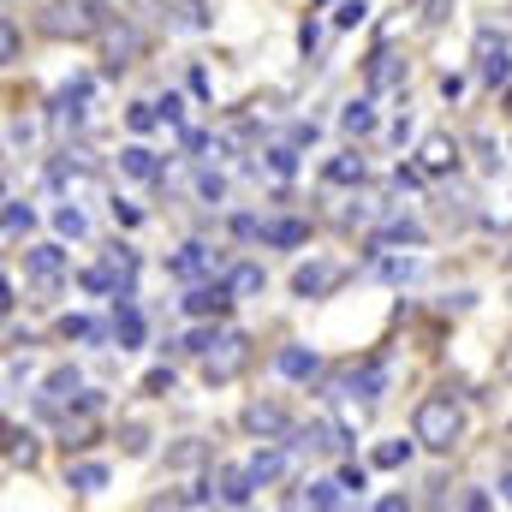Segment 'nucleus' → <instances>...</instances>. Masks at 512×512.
<instances>
[{
	"instance_id": "obj_27",
	"label": "nucleus",
	"mask_w": 512,
	"mask_h": 512,
	"mask_svg": "<svg viewBox=\"0 0 512 512\" xmlns=\"http://www.w3.org/2000/svg\"><path fill=\"white\" fill-rule=\"evenodd\" d=\"M6 465H12V471H18V465H24V471L36 465V435H30V429H18V423L6 429Z\"/></svg>"
},
{
	"instance_id": "obj_28",
	"label": "nucleus",
	"mask_w": 512,
	"mask_h": 512,
	"mask_svg": "<svg viewBox=\"0 0 512 512\" xmlns=\"http://www.w3.org/2000/svg\"><path fill=\"white\" fill-rule=\"evenodd\" d=\"M370 268H376L382 280H393V286H405V280L417 274V256H370Z\"/></svg>"
},
{
	"instance_id": "obj_8",
	"label": "nucleus",
	"mask_w": 512,
	"mask_h": 512,
	"mask_svg": "<svg viewBox=\"0 0 512 512\" xmlns=\"http://www.w3.org/2000/svg\"><path fill=\"white\" fill-rule=\"evenodd\" d=\"M233 280H191V292H185V310L191 316H227L233 310Z\"/></svg>"
},
{
	"instance_id": "obj_51",
	"label": "nucleus",
	"mask_w": 512,
	"mask_h": 512,
	"mask_svg": "<svg viewBox=\"0 0 512 512\" xmlns=\"http://www.w3.org/2000/svg\"><path fill=\"white\" fill-rule=\"evenodd\" d=\"M459 507H465V512H483V507H489V495H483V489H471V495H459Z\"/></svg>"
},
{
	"instance_id": "obj_16",
	"label": "nucleus",
	"mask_w": 512,
	"mask_h": 512,
	"mask_svg": "<svg viewBox=\"0 0 512 512\" xmlns=\"http://www.w3.org/2000/svg\"><path fill=\"white\" fill-rule=\"evenodd\" d=\"M399 78H405V60H399V54H393V48L382 42V48L370 54V66H364V90L376 96V90H393Z\"/></svg>"
},
{
	"instance_id": "obj_48",
	"label": "nucleus",
	"mask_w": 512,
	"mask_h": 512,
	"mask_svg": "<svg viewBox=\"0 0 512 512\" xmlns=\"http://www.w3.org/2000/svg\"><path fill=\"white\" fill-rule=\"evenodd\" d=\"M441 96H447V102H459V96H465V78H459V72H447V78H441Z\"/></svg>"
},
{
	"instance_id": "obj_37",
	"label": "nucleus",
	"mask_w": 512,
	"mask_h": 512,
	"mask_svg": "<svg viewBox=\"0 0 512 512\" xmlns=\"http://www.w3.org/2000/svg\"><path fill=\"white\" fill-rule=\"evenodd\" d=\"M120 447H126L131 459H143V453H149V429H143V423H126V429H120Z\"/></svg>"
},
{
	"instance_id": "obj_7",
	"label": "nucleus",
	"mask_w": 512,
	"mask_h": 512,
	"mask_svg": "<svg viewBox=\"0 0 512 512\" xmlns=\"http://www.w3.org/2000/svg\"><path fill=\"white\" fill-rule=\"evenodd\" d=\"M239 423H245V435H256V441H286L292 435V417H286L280 399H251L239 411Z\"/></svg>"
},
{
	"instance_id": "obj_3",
	"label": "nucleus",
	"mask_w": 512,
	"mask_h": 512,
	"mask_svg": "<svg viewBox=\"0 0 512 512\" xmlns=\"http://www.w3.org/2000/svg\"><path fill=\"white\" fill-rule=\"evenodd\" d=\"M477 72H483V84L489 90H501V84H512V42H507V30H495V24H483L477 30Z\"/></svg>"
},
{
	"instance_id": "obj_19",
	"label": "nucleus",
	"mask_w": 512,
	"mask_h": 512,
	"mask_svg": "<svg viewBox=\"0 0 512 512\" xmlns=\"http://www.w3.org/2000/svg\"><path fill=\"white\" fill-rule=\"evenodd\" d=\"M120 173H126V179H167V161H161L155 149L131 143V149H120Z\"/></svg>"
},
{
	"instance_id": "obj_25",
	"label": "nucleus",
	"mask_w": 512,
	"mask_h": 512,
	"mask_svg": "<svg viewBox=\"0 0 512 512\" xmlns=\"http://www.w3.org/2000/svg\"><path fill=\"white\" fill-rule=\"evenodd\" d=\"M322 179H328V185H364V155H358V149L334 155V161L322 167Z\"/></svg>"
},
{
	"instance_id": "obj_33",
	"label": "nucleus",
	"mask_w": 512,
	"mask_h": 512,
	"mask_svg": "<svg viewBox=\"0 0 512 512\" xmlns=\"http://www.w3.org/2000/svg\"><path fill=\"white\" fill-rule=\"evenodd\" d=\"M227 280H233V292H239V298H256V292H262V268H256V262H239Z\"/></svg>"
},
{
	"instance_id": "obj_55",
	"label": "nucleus",
	"mask_w": 512,
	"mask_h": 512,
	"mask_svg": "<svg viewBox=\"0 0 512 512\" xmlns=\"http://www.w3.org/2000/svg\"><path fill=\"white\" fill-rule=\"evenodd\" d=\"M411 6H429V0H411Z\"/></svg>"
},
{
	"instance_id": "obj_2",
	"label": "nucleus",
	"mask_w": 512,
	"mask_h": 512,
	"mask_svg": "<svg viewBox=\"0 0 512 512\" xmlns=\"http://www.w3.org/2000/svg\"><path fill=\"white\" fill-rule=\"evenodd\" d=\"M108 18H114V12H108L102 0H60V6L42 12V30H48V36H102Z\"/></svg>"
},
{
	"instance_id": "obj_14",
	"label": "nucleus",
	"mask_w": 512,
	"mask_h": 512,
	"mask_svg": "<svg viewBox=\"0 0 512 512\" xmlns=\"http://www.w3.org/2000/svg\"><path fill=\"white\" fill-rule=\"evenodd\" d=\"M274 370H280L286 382H316V376H322V358H316L310 346H280V352H274Z\"/></svg>"
},
{
	"instance_id": "obj_45",
	"label": "nucleus",
	"mask_w": 512,
	"mask_h": 512,
	"mask_svg": "<svg viewBox=\"0 0 512 512\" xmlns=\"http://www.w3.org/2000/svg\"><path fill=\"white\" fill-rule=\"evenodd\" d=\"M316 42H322V24H316V18H304V30H298V48H304V54H316Z\"/></svg>"
},
{
	"instance_id": "obj_1",
	"label": "nucleus",
	"mask_w": 512,
	"mask_h": 512,
	"mask_svg": "<svg viewBox=\"0 0 512 512\" xmlns=\"http://www.w3.org/2000/svg\"><path fill=\"white\" fill-rule=\"evenodd\" d=\"M411 435H417V447H429V453H453L459 435H465L459 399H453V393H429V399L417 405V417H411Z\"/></svg>"
},
{
	"instance_id": "obj_42",
	"label": "nucleus",
	"mask_w": 512,
	"mask_h": 512,
	"mask_svg": "<svg viewBox=\"0 0 512 512\" xmlns=\"http://www.w3.org/2000/svg\"><path fill=\"white\" fill-rule=\"evenodd\" d=\"M155 108H161V126H185V102L179 96H161Z\"/></svg>"
},
{
	"instance_id": "obj_11",
	"label": "nucleus",
	"mask_w": 512,
	"mask_h": 512,
	"mask_svg": "<svg viewBox=\"0 0 512 512\" xmlns=\"http://www.w3.org/2000/svg\"><path fill=\"white\" fill-rule=\"evenodd\" d=\"M221 268V251H209V245H185V251L167 256V274L173 280H203V274H215Z\"/></svg>"
},
{
	"instance_id": "obj_53",
	"label": "nucleus",
	"mask_w": 512,
	"mask_h": 512,
	"mask_svg": "<svg viewBox=\"0 0 512 512\" xmlns=\"http://www.w3.org/2000/svg\"><path fill=\"white\" fill-rule=\"evenodd\" d=\"M495 489H501V501H512V465L501 471V483H495Z\"/></svg>"
},
{
	"instance_id": "obj_54",
	"label": "nucleus",
	"mask_w": 512,
	"mask_h": 512,
	"mask_svg": "<svg viewBox=\"0 0 512 512\" xmlns=\"http://www.w3.org/2000/svg\"><path fill=\"white\" fill-rule=\"evenodd\" d=\"M501 376H507V382H512V340H507V346H501Z\"/></svg>"
},
{
	"instance_id": "obj_6",
	"label": "nucleus",
	"mask_w": 512,
	"mask_h": 512,
	"mask_svg": "<svg viewBox=\"0 0 512 512\" xmlns=\"http://www.w3.org/2000/svg\"><path fill=\"white\" fill-rule=\"evenodd\" d=\"M137 54H143V30L126 24V18H108V24H102V66H108V72H126Z\"/></svg>"
},
{
	"instance_id": "obj_4",
	"label": "nucleus",
	"mask_w": 512,
	"mask_h": 512,
	"mask_svg": "<svg viewBox=\"0 0 512 512\" xmlns=\"http://www.w3.org/2000/svg\"><path fill=\"white\" fill-rule=\"evenodd\" d=\"M245 364H251V340H245V334H221V340L203 352V382L209 387L233 382V376H245Z\"/></svg>"
},
{
	"instance_id": "obj_23",
	"label": "nucleus",
	"mask_w": 512,
	"mask_h": 512,
	"mask_svg": "<svg viewBox=\"0 0 512 512\" xmlns=\"http://www.w3.org/2000/svg\"><path fill=\"white\" fill-rule=\"evenodd\" d=\"M340 131H346V137H370V131H376V102H370V96L346 102V108H340Z\"/></svg>"
},
{
	"instance_id": "obj_41",
	"label": "nucleus",
	"mask_w": 512,
	"mask_h": 512,
	"mask_svg": "<svg viewBox=\"0 0 512 512\" xmlns=\"http://www.w3.org/2000/svg\"><path fill=\"white\" fill-rule=\"evenodd\" d=\"M340 483H346V489H352V495H364V489H370V471H364V465H352V459H346V465H340Z\"/></svg>"
},
{
	"instance_id": "obj_15",
	"label": "nucleus",
	"mask_w": 512,
	"mask_h": 512,
	"mask_svg": "<svg viewBox=\"0 0 512 512\" xmlns=\"http://www.w3.org/2000/svg\"><path fill=\"white\" fill-rule=\"evenodd\" d=\"M387 382H393V364H387V358H370V364H352V376H346V387H352V393H364L370 405H376V399L387 393Z\"/></svg>"
},
{
	"instance_id": "obj_22",
	"label": "nucleus",
	"mask_w": 512,
	"mask_h": 512,
	"mask_svg": "<svg viewBox=\"0 0 512 512\" xmlns=\"http://www.w3.org/2000/svg\"><path fill=\"white\" fill-rule=\"evenodd\" d=\"M66 489H78V495H96V489H108V465H96V459H78V465H66Z\"/></svg>"
},
{
	"instance_id": "obj_21",
	"label": "nucleus",
	"mask_w": 512,
	"mask_h": 512,
	"mask_svg": "<svg viewBox=\"0 0 512 512\" xmlns=\"http://www.w3.org/2000/svg\"><path fill=\"white\" fill-rule=\"evenodd\" d=\"M286 447H292V441H286ZM286 447L274 441V447H262V453L251 459V477H256V489H268V483H280V477H286Z\"/></svg>"
},
{
	"instance_id": "obj_46",
	"label": "nucleus",
	"mask_w": 512,
	"mask_h": 512,
	"mask_svg": "<svg viewBox=\"0 0 512 512\" xmlns=\"http://www.w3.org/2000/svg\"><path fill=\"white\" fill-rule=\"evenodd\" d=\"M447 12H453V0H429V6H423V24H429V30H435V24H441V18H447Z\"/></svg>"
},
{
	"instance_id": "obj_30",
	"label": "nucleus",
	"mask_w": 512,
	"mask_h": 512,
	"mask_svg": "<svg viewBox=\"0 0 512 512\" xmlns=\"http://www.w3.org/2000/svg\"><path fill=\"white\" fill-rule=\"evenodd\" d=\"M54 227H60L66 239H84V233H90V221H84L78 203H60V209H54Z\"/></svg>"
},
{
	"instance_id": "obj_52",
	"label": "nucleus",
	"mask_w": 512,
	"mask_h": 512,
	"mask_svg": "<svg viewBox=\"0 0 512 512\" xmlns=\"http://www.w3.org/2000/svg\"><path fill=\"white\" fill-rule=\"evenodd\" d=\"M6 137H12V149H24V143H30V126H24V120H12V126H6Z\"/></svg>"
},
{
	"instance_id": "obj_31",
	"label": "nucleus",
	"mask_w": 512,
	"mask_h": 512,
	"mask_svg": "<svg viewBox=\"0 0 512 512\" xmlns=\"http://www.w3.org/2000/svg\"><path fill=\"white\" fill-rule=\"evenodd\" d=\"M102 262H108V268L120 274V292H131V280H137V256H131L126 245H114V251L102 256Z\"/></svg>"
},
{
	"instance_id": "obj_5",
	"label": "nucleus",
	"mask_w": 512,
	"mask_h": 512,
	"mask_svg": "<svg viewBox=\"0 0 512 512\" xmlns=\"http://www.w3.org/2000/svg\"><path fill=\"white\" fill-rule=\"evenodd\" d=\"M24 274H30L36 298H60V286H66V251L60 245H30L24 251Z\"/></svg>"
},
{
	"instance_id": "obj_12",
	"label": "nucleus",
	"mask_w": 512,
	"mask_h": 512,
	"mask_svg": "<svg viewBox=\"0 0 512 512\" xmlns=\"http://www.w3.org/2000/svg\"><path fill=\"white\" fill-rule=\"evenodd\" d=\"M417 167H423L429 179H441V173H453V167H459V143H453L447 131H435V137H423V149H417Z\"/></svg>"
},
{
	"instance_id": "obj_17",
	"label": "nucleus",
	"mask_w": 512,
	"mask_h": 512,
	"mask_svg": "<svg viewBox=\"0 0 512 512\" xmlns=\"http://www.w3.org/2000/svg\"><path fill=\"white\" fill-rule=\"evenodd\" d=\"M298 507H316V512H334L352 501V489L340 483V477H316V483H304V495H292Z\"/></svg>"
},
{
	"instance_id": "obj_44",
	"label": "nucleus",
	"mask_w": 512,
	"mask_h": 512,
	"mask_svg": "<svg viewBox=\"0 0 512 512\" xmlns=\"http://www.w3.org/2000/svg\"><path fill=\"white\" fill-rule=\"evenodd\" d=\"M143 393H173V370H149L143 376Z\"/></svg>"
},
{
	"instance_id": "obj_34",
	"label": "nucleus",
	"mask_w": 512,
	"mask_h": 512,
	"mask_svg": "<svg viewBox=\"0 0 512 512\" xmlns=\"http://www.w3.org/2000/svg\"><path fill=\"white\" fill-rule=\"evenodd\" d=\"M411 441H417V435H411ZM411 441H382V447H376V465H382V471H399V465L411 459Z\"/></svg>"
},
{
	"instance_id": "obj_18",
	"label": "nucleus",
	"mask_w": 512,
	"mask_h": 512,
	"mask_svg": "<svg viewBox=\"0 0 512 512\" xmlns=\"http://www.w3.org/2000/svg\"><path fill=\"white\" fill-rule=\"evenodd\" d=\"M209 453H215V447H209L203 435H185V441H173V447H167V471H179V477H185V471H203V465H209Z\"/></svg>"
},
{
	"instance_id": "obj_13",
	"label": "nucleus",
	"mask_w": 512,
	"mask_h": 512,
	"mask_svg": "<svg viewBox=\"0 0 512 512\" xmlns=\"http://www.w3.org/2000/svg\"><path fill=\"white\" fill-rule=\"evenodd\" d=\"M334 280H340L334 262H322V256H316V262H298V268H292V298H322Z\"/></svg>"
},
{
	"instance_id": "obj_29",
	"label": "nucleus",
	"mask_w": 512,
	"mask_h": 512,
	"mask_svg": "<svg viewBox=\"0 0 512 512\" xmlns=\"http://www.w3.org/2000/svg\"><path fill=\"white\" fill-rule=\"evenodd\" d=\"M30 227H36V209L18 203V197H6V239H18V233H30Z\"/></svg>"
},
{
	"instance_id": "obj_9",
	"label": "nucleus",
	"mask_w": 512,
	"mask_h": 512,
	"mask_svg": "<svg viewBox=\"0 0 512 512\" xmlns=\"http://www.w3.org/2000/svg\"><path fill=\"white\" fill-rule=\"evenodd\" d=\"M209 483H215V501H221V507H251V495H256L251 465H221Z\"/></svg>"
},
{
	"instance_id": "obj_50",
	"label": "nucleus",
	"mask_w": 512,
	"mask_h": 512,
	"mask_svg": "<svg viewBox=\"0 0 512 512\" xmlns=\"http://www.w3.org/2000/svg\"><path fill=\"white\" fill-rule=\"evenodd\" d=\"M292 143H298V149H304V143H316V120H298V126H292Z\"/></svg>"
},
{
	"instance_id": "obj_10",
	"label": "nucleus",
	"mask_w": 512,
	"mask_h": 512,
	"mask_svg": "<svg viewBox=\"0 0 512 512\" xmlns=\"http://www.w3.org/2000/svg\"><path fill=\"white\" fill-rule=\"evenodd\" d=\"M143 334H149V322H143L137 298L120 292V298H114V340H120V352H137V346H143Z\"/></svg>"
},
{
	"instance_id": "obj_36",
	"label": "nucleus",
	"mask_w": 512,
	"mask_h": 512,
	"mask_svg": "<svg viewBox=\"0 0 512 512\" xmlns=\"http://www.w3.org/2000/svg\"><path fill=\"white\" fill-rule=\"evenodd\" d=\"M173 6H179V24L185 30H209V6L203 0H173Z\"/></svg>"
},
{
	"instance_id": "obj_26",
	"label": "nucleus",
	"mask_w": 512,
	"mask_h": 512,
	"mask_svg": "<svg viewBox=\"0 0 512 512\" xmlns=\"http://www.w3.org/2000/svg\"><path fill=\"white\" fill-rule=\"evenodd\" d=\"M78 286H84L90 298H120V274H114L108 262H96V268H84V274H78Z\"/></svg>"
},
{
	"instance_id": "obj_56",
	"label": "nucleus",
	"mask_w": 512,
	"mask_h": 512,
	"mask_svg": "<svg viewBox=\"0 0 512 512\" xmlns=\"http://www.w3.org/2000/svg\"><path fill=\"white\" fill-rule=\"evenodd\" d=\"M316 6H328V0H316Z\"/></svg>"
},
{
	"instance_id": "obj_40",
	"label": "nucleus",
	"mask_w": 512,
	"mask_h": 512,
	"mask_svg": "<svg viewBox=\"0 0 512 512\" xmlns=\"http://www.w3.org/2000/svg\"><path fill=\"white\" fill-rule=\"evenodd\" d=\"M197 197H203V203H221V197H227V179H221V173H197Z\"/></svg>"
},
{
	"instance_id": "obj_24",
	"label": "nucleus",
	"mask_w": 512,
	"mask_h": 512,
	"mask_svg": "<svg viewBox=\"0 0 512 512\" xmlns=\"http://www.w3.org/2000/svg\"><path fill=\"white\" fill-rule=\"evenodd\" d=\"M423 239H429V233H423L417 221H387L382 233L370 239V256H382V245H423Z\"/></svg>"
},
{
	"instance_id": "obj_38",
	"label": "nucleus",
	"mask_w": 512,
	"mask_h": 512,
	"mask_svg": "<svg viewBox=\"0 0 512 512\" xmlns=\"http://www.w3.org/2000/svg\"><path fill=\"white\" fill-rule=\"evenodd\" d=\"M215 340H221V334H215V328H209V316H203V328H191V334H185V352H191V358H203Z\"/></svg>"
},
{
	"instance_id": "obj_32",
	"label": "nucleus",
	"mask_w": 512,
	"mask_h": 512,
	"mask_svg": "<svg viewBox=\"0 0 512 512\" xmlns=\"http://www.w3.org/2000/svg\"><path fill=\"white\" fill-rule=\"evenodd\" d=\"M268 173L292 179V173H298V143H274V149H268Z\"/></svg>"
},
{
	"instance_id": "obj_47",
	"label": "nucleus",
	"mask_w": 512,
	"mask_h": 512,
	"mask_svg": "<svg viewBox=\"0 0 512 512\" xmlns=\"http://www.w3.org/2000/svg\"><path fill=\"white\" fill-rule=\"evenodd\" d=\"M114 221H120V227H143V209H131V203H114Z\"/></svg>"
},
{
	"instance_id": "obj_35",
	"label": "nucleus",
	"mask_w": 512,
	"mask_h": 512,
	"mask_svg": "<svg viewBox=\"0 0 512 512\" xmlns=\"http://www.w3.org/2000/svg\"><path fill=\"white\" fill-rule=\"evenodd\" d=\"M126 126L131 131H155V126H161V108H155V102H131V108H126Z\"/></svg>"
},
{
	"instance_id": "obj_43",
	"label": "nucleus",
	"mask_w": 512,
	"mask_h": 512,
	"mask_svg": "<svg viewBox=\"0 0 512 512\" xmlns=\"http://www.w3.org/2000/svg\"><path fill=\"white\" fill-rule=\"evenodd\" d=\"M0 60H6V66L18 60V24H12V18H6V30H0Z\"/></svg>"
},
{
	"instance_id": "obj_20",
	"label": "nucleus",
	"mask_w": 512,
	"mask_h": 512,
	"mask_svg": "<svg viewBox=\"0 0 512 512\" xmlns=\"http://www.w3.org/2000/svg\"><path fill=\"white\" fill-rule=\"evenodd\" d=\"M262 245H274V251H292V245H310V221H262Z\"/></svg>"
},
{
	"instance_id": "obj_49",
	"label": "nucleus",
	"mask_w": 512,
	"mask_h": 512,
	"mask_svg": "<svg viewBox=\"0 0 512 512\" xmlns=\"http://www.w3.org/2000/svg\"><path fill=\"white\" fill-rule=\"evenodd\" d=\"M185 149L203 155V149H215V137H209V131H185Z\"/></svg>"
},
{
	"instance_id": "obj_39",
	"label": "nucleus",
	"mask_w": 512,
	"mask_h": 512,
	"mask_svg": "<svg viewBox=\"0 0 512 512\" xmlns=\"http://www.w3.org/2000/svg\"><path fill=\"white\" fill-rule=\"evenodd\" d=\"M364 18H370L364 0H340V6H334V24H340V30H352V24H364Z\"/></svg>"
}]
</instances>
